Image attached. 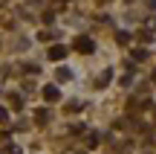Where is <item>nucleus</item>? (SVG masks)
<instances>
[{
    "instance_id": "nucleus-1",
    "label": "nucleus",
    "mask_w": 156,
    "mask_h": 154,
    "mask_svg": "<svg viewBox=\"0 0 156 154\" xmlns=\"http://www.w3.org/2000/svg\"><path fill=\"white\" fill-rule=\"evenodd\" d=\"M75 50L87 55V52H93V50H95V44H93L90 38H78V41H75Z\"/></svg>"
},
{
    "instance_id": "nucleus-2",
    "label": "nucleus",
    "mask_w": 156,
    "mask_h": 154,
    "mask_svg": "<svg viewBox=\"0 0 156 154\" xmlns=\"http://www.w3.org/2000/svg\"><path fill=\"white\" fill-rule=\"evenodd\" d=\"M44 99H46V102H58V99H61V93H58V87H44Z\"/></svg>"
},
{
    "instance_id": "nucleus-3",
    "label": "nucleus",
    "mask_w": 156,
    "mask_h": 154,
    "mask_svg": "<svg viewBox=\"0 0 156 154\" xmlns=\"http://www.w3.org/2000/svg\"><path fill=\"white\" fill-rule=\"evenodd\" d=\"M64 55H67V47H52V50H49V58H52V61H61Z\"/></svg>"
},
{
    "instance_id": "nucleus-4",
    "label": "nucleus",
    "mask_w": 156,
    "mask_h": 154,
    "mask_svg": "<svg viewBox=\"0 0 156 154\" xmlns=\"http://www.w3.org/2000/svg\"><path fill=\"white\" fill-rule=\"evenodd\" d=\"M110 76H113V73H110V70H104V73H101V79H98V87H104V85H107V81H110Z\"/></svg>"
},
{
    "instance_id": "nucleus-5",
    "label": "nucleus",
    "mask_w": 156,
    "mask_h": 154,
    "mask_svg": "<svg viewBox=\"0 0 156 154\" xmlns=\"http://www.w3.org/2000/svg\"><path fill=\"white\" fill-rule=\"evenodd\" d=\"M69 76H73V73H69V70H67V67H61V70H58V79H61V81H67V79H69Z\"/></svg>"
},
{
    "instance_id": "nucleus-6",
    "label": "nucleus",
    "mask_w": 156,
    "mask_h": 154,
    "mask_svg": "<svg viewBox=\"0 0 156 154\" xmlns=\"http://www.w3.org/2000/svg\"><path fill=\"white\" fill-rule=\"evenodd\" d=\"M116 38H119V44H127V41H130V35H127V32H119Z\"/></svg>"
},
{
    "instance_id": "nucleus-7",
    "label": "nucleus",
    "mask_w": 156,
    "mask_h": 154,
    "mask_svg": "<svg viewBox=\"0 0 156 154\" xmlns=\"http://www.w3.org/2000/svg\"><path fill=\"white\" fill-rule=\"evenodd\" d=\"M6 119H9V111H6V108H0V122H6Z\"/></svg>"
}]
</instances>
